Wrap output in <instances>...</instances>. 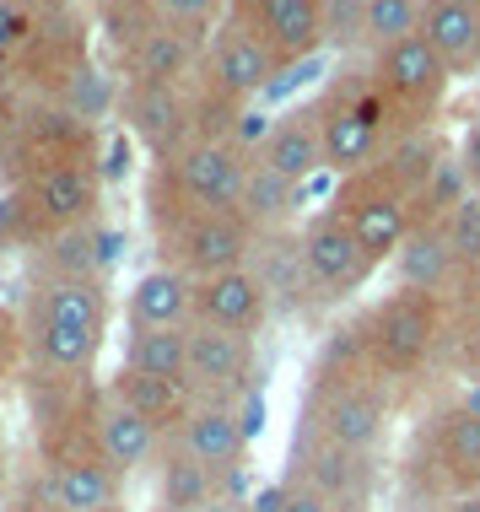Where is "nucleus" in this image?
<instances>
[{"instance_id":"nucleus-25","label":"nucleus","mask_w":480,"mask_h":512,"mask_svg":"<svg viewBox=\"0 0 480 512\" xmlns=\"http://www.w3.org/2000/svg\"><path fill=\"white\" fill-rule=\"evenodd\" d=\"M443 302H448L443 367L464 383H480V270H464Z\"/></svg>"},{"instance_id":"nucleus-19","label":"nucleus","mask_w":480,"mask_h":512,"mask_svg":"<svg viewBox=\"0 0 480 512\" xmlns=\"http://www.w3.org/2000/svg\"><path fill=\"white\" fill-rule=\"evenodd\" d=\"M270 313H276V297H270V286L259 281L249 265L227 270V275H211V281H195V324L259 335Z\"/></svg>"},{"instance_id":"nucleus-42","label":"nucleus","mask_w":480,"mask_h":512,"mask_svg":"<svg viewBox=\"0 0 480 512\" xmlns=\"http://www.w3.org/2000/svg\"><path fill=\"white\" fill-rule=\"evenodd\" d=\"M238 512H249V507H238Z\"/></svg>"},{"instance_id":"nucleus-32","label":"nucleus","mask_w":480,"mask_h":512,"mask_svg":"<svg viewBox=\"0 0 480 512\" xmlns=\"http://www.w3.org/2000/svg\"><path fill=\"white\" fill-rule=\"evenodd\" d=\"M33 27H38V6H27V0H0V71H11V65L22 60Z\"/></svg>"},{"instance_id":"nucleus-1","label":"nucleus","mask_w":480,"mask_h":512,"mask_svg":"<svg viewBox=\"0 0 480 512\" xmlns=\"http://www.w3.org/2000/svg\"><path fill=\"white\" fill-rule=\"evenodd\" d=\"M394 410H400V394L373 372L356 329L351 324L335 329L308 367L303 415H297V421H308L313 432H324L329 442L373 459L383 448V437H389V426H394Z\"/></svg>"},{"instance_id":"nucleus-40","label":"nucleus","mask_w":480,"mask_h":512,"mask_svg":"<svg viewBox=\"0 0 480 512\" xmlns=\"http://www.w3.org/2000/svg\"><path fill=\"white\" fill-rule=\"evenodd\" d=\"M0 486H6V426H0Z\"/></svg>"},{"instance_id":"nucleus-6","label":"nucleus","mask_w":480,"mask_h":512,"mask_svg":"<svg viewBox=\"0 0 480 512\" xmlns=\"http://www.w3.org/2000/svg\"><path fill=\"white\" fill-rule=\"evenodd\" d=\"M308 108H313L319 135H324V162L340 178L373 168L383 151H389V141L400 135L394 108H389V98H383V87L373 81L367 65L362 71H340Z\"/></svg>"},{"instance_id":"nucleus-41","label":"nucleus","mask_w":480,"mask_h":512,"mask_svg":"<svg viewBox=\"0 0 480 512\" xmlns=\"http://www.w3.org/2000/svg\"><path fill=\"white\" fill-rule=\"evenodd\" d=\"M356 512H367V507H356Z\"/></svg>"},{"instance_id":"nucleus-28","label":"nucleus","mask_w":480,"mask_h":512,"mask_svg":"<svg viewBox=\"0 0 480 512\" xmlns=\"http://www.w3.org/2000/svg\"><path fill=\"white\" fill-rule=\"evenodd\" d=\"M108 270V248L103 227H76V232H54L33 248V275H71V281H103Z\"/></svg>"},{"instance_id":"nucleus-23","label":"nucleus","mask_w":480,"mask_h":512,"mask_svg":"<svg viewBox=\"0 0 480 512\" xmlns=\"http://www.w3.org/2000/svg\"><path fill=\"white\" fill-rule=\"evenodd\" d=\"M108 394L114 399H125L130 410H141L146 421L157 426V432H178L184 426V415L195 410V389L189 383H178V378H152V372H135L119 362V372L108 378Z\"/></svg>"},{"instance_id":"nucleus-21","label":"nucleus","mask_w":480,"mask_h":512,"mask_svg":"<svg viewBox=\"0 0 480 512\" xmlns=\"http://www.w3.org/2000/svg\"><path fill=\"white\" fill-rule=\"evenodd\" d=\"M254 162H265L270 173H281V178H292V184L308 189V178L319 168H329L313 108H297V114H281L276 124H270V135H265V146L254 151Z\"/></svg>"},{"instance_id":"nucleus-36","label":"nucleus","mask_w":480,"mask_h":512,"mask_svg":"<svg viewBox=\"0 0 480 512\" xmlns=\"http://www.w3.org/2000/svg\"><path fill=\"white\" fill-rule=\"evenodd\" d=\"M11 372H27V324L22 313L0 308V378H11Z\"/></svg>"},{"instance_id":"nucleus-29","label":"nucleus","mask_w":480,"mask_h":512,"mask_svg":"<svg viewBox=\"0 0 480 512\" xmlns=\"http://www.w3.org/2000/svg\"><path fill=\"white\" fill-rule=\"evenodd\" d=\"M125 367L152 372V378H178L189 372V329H152V324H130L125 340Z\"/></svg>"},{"instance_id":"nucleus-10","label":"nucleus","mask_w":480,"mask_h":512,"mask_svg":"<svg viewBox=\"0 0 480 512\" xmlns=\"http://www.w3.org/2000/svg\"><path fill=\"white\" fill-rule=\"evenodd\" d=\"M286 480L319 491L324 502H335L340 512H356V507L373 502L378 464L367 459V453H351V448H340V442H329L324 432H313L308 421H297L292 448H286Z\"/></svg>"},{"instance_id":"nucleus-8","label":"nucleus","mask_w":480,"mask_h":512,"mask_svg":"<svg viewBox=\"0 0 480 512\" xmlns=\"http://www.w3.org/2000/svg\"><path fill=\"white\" fill-rule=\"evenodd\" d=\"M329 211H335L346 227L362 238V248L378 259H394L405 248V238L416 232V195L394 178L383 162H373V168L351 173L335 184V195H329Z\"/></svg>"},{"instance_id":"nucleus-16","label":"nucleus","mask_w":480,"mask_h":512,"mask_svg":"<svg viewBox=\"0 0 480 512\" xmlns=\"http://www.w3.org/2000/svg\"><path fill=\"white\" fill-rule=\"evenodd\" d=\"M173 442L195 464L211 469L216 480H227V475H238V469H243V453H249V415H243V405L195 399V410L184 415V426L173 432Z\"/></svg>"},{"instance_id":"nucleus-24","label":"nucleus","mask_w":480,"mask_h":512,"mask_svg":"<svg viewBox=\"0 0 480 512\" xmlns=\"http://www.w3.org/2000/svg\"><path fill=\"white\" fill-rule=\"evenodd\" d=\"M130 324H152V329H189L195 324V281L178 275L168 265L146 270L130 286Z\"/></svg>"},{"instance_id":"nucleus-31","label":"nucleus","mask_w":480,"mask_h":512,"mask_svg":"<svg viewBox=\"0 0 480 512\" xmlns=\"http://www.w3.org/2000/svg\"><path fill=\"white\" fill-rule=\"evenodd\" d=\"M152 6V17L162 27H173V33L184 38H200V44H211V33L227 22L232 0H146Z\"/></svg>"},{"instance_id":"nucleus-35","label":"nucleus","mask_w":480,"mask_h":512,"mask_svg":"<svg viewBox=\"0 0 480 512\" xmlns=\"http://www.w3.org/2000/svg\"><path fill=\"white\" fill-rule=\"evenodd\" d=\"M329 44L367 49V0H329Z\"/></svg>"},{"instance_id":"nucleus-38","label":"nucleus","mask_w":480,"mask_h":512,"mask_svg":"<svg viewBox=\"0 0 480 512\" xmlns=\"http://www.w3.org/2000/svg\"><path fill=\"white\" fill-rule=\"evenodd\" d=\"M459 162H464V173H470V189L480 195V119L470 124V135L459 141Z\"/></svg>"},{"instance_id":"nucleus-5","label":"nucleus","mask_w":480,"mask_h":512,"mask_svg":"<svg viewBox=\"0 0 480 512\" xmlns=\"http://www.w3.org/2000/svg\"><path fill=\"white\" fill-rule=\"evenodd\" d=\"M254 157L238 141H189L178 157L146 168V221L168 227L189 211H227L243 200Z\"/></svg>"},{"instance_id":"nucleus-22","label":"nucleus","mask_w":480,"mask_h":512,"mask_svg":"<svg viewBox=\"0 0 480 512\" xmlns=\"http://www.w3.org/2000/svg\"><path fill=\"white\" fill-rule=\"evenodd\" d=\"M421 38L443 54V65L459 76L480 71V0H427Z\"/></svg>"},{"instance_id":"nucleus-27","label":"nucleus","mask_w":480,"mask_h":512,"mask_svg":"<svg viewBox=\"0 0 480 512\" xmlns=\"http://www.w3.org/2000/svg\"><path fill=\"white\" fill-rule=\"evenodd\" d=\"M216 486L222 480L168 437V448L157 459V512H216Z\"/></svg>"},{"instance_id":"nucleus-11","label":"nucleus","mask_w":480,"mask_h":512,"mask_svg":"<svg viewBox=\"0 0 480 512\" xmlns=\"http://www.w3.org/2000/svg\"><path fill=\"white\" fill-rule=\"evenodd\" d=\"M189 81H173V87H157V81H125V87H119V119H125V135L152 162H168L189 141H200L195 87H189Z\"/></svg>"},{"instance_id":"nucleus-18","label":"nucleus","mask_w":480,"mask_h":512,"mask_svg":"<svg viewBox=\"0 0 480 512\" xmlns=\"http://www.w3.org/2000/svg\"><path fill=\"white\" fill-rule=\"evenodd\" d=\"M205 71H211L216 87H227L232 98H259V92L270 87L281 71H286V60L270 44H259V38L249 33V27H238V22H222L211 33V44H205Z\"/></svg>"},{"instance_id":"nucleus-13","label":"nucleus","mask_w":480,"mask_h":512,"mask_svg":"<svg viewBox=\"0 0 480 512\" xmlns=\"http://www.w3.org/2000/svg\"><path fill=\"white\" fill-rule=\"evenodd\" d=\"M17 195L33 205L44 238H54V232H76V227H98L103 162H54V168H38L33 178L17 184Z\"/></svg>"},{"instance_id":"nucleus-4","label":"nucleus","mask_w":480,"mask_h":512,"mask_svg":"<svg viewBox=\"0 0 480 512\" xmlns=\"http://www.w3.org/2000/svg\"><path fill=\"white\" fill-rule=\"evenodd\" d=\"M405 491L416 502H454L480 491V405L470 394L432 399L405 453Z\"/></svg>"},{"instance_id":"nucleus-26","label":"nucleus","mask_w":480,"mask_h":512,"mask_svg":"<svg viewBox=\"0 0 480 512\" xmlns=\"http://www.w3.org/2000/svg\"><path fill=\"white\" fill-rule=\"evenodd\" d=\"M238 211L249 216V227L259 238H276V232H297L303 227V184H292V178L270 173L265 162H254L249 168V184H243V200Z\"/></svg>"},{"instance_id":"nucleus-14","label":"nucleus","mask_w":480,"mask_h":512,"mask_svg":"<svg viewBox=\"0 0 480 512\" xmlns=\"http://www.w3.org/2000/svg\"><path fill=\"white\" fill-rule=\"evenodd\" d=\"M254 335L216 324H189V372L184 383L195 399H222V405H243L254 394Z\"/></svg>"},{"instance_id":"nucleus-12","label":"nucleus","mask_w":480,"mask_h":512,"mask_svg":"<svg viewBox=\"0 0 480 512\" xmlns=\"http://www.w3.org/2000/svg\"><path fill=\"white\" fill-rule=\"evenodd\" d=\"M297 238H303L308 275H313V286L324 292L329 308H335V302H346V297H356L378 275V259L367 254L362 238H356V232L335 211H329V205H324V211H313V216H303Z\"/></svg>"},{"instance_id":"nucleus-34","label":"nucleus","mask_w":480,"mask_h":512,"mask_svg":"<svg viewBox=\"0 0 480 512\" xmlns=\"http://www.w3.org/2000/svg\"><path fill=\"white\" fill-rule=\"evenodd\" d=\"M249 512H340V507H335V502H324L319 491L281 480V486H265V491H259Z\"/></svg>"},{"instance_id":"nucleus-2","label":"nucleus","mask_w":480,"mask_h":512,"mask_svg":"<svg viewBox=\"0 0 480 512\" xmlns=\"http://www.w3.org/2000/svg\"><path fill=\"white\" fill-rule=\"evenodd\" d=\"M27 324V367L54 378H92L108 340V292L103 281L71 275H33L22 302Z\"/></svg>"},{"instance_id":"nucleus-30","label":"nucleus","mask_w":480,"mask_h":512,"mask_svg":"<svg viewBox=\"0 0 480 512\" xmlns=\"http://www.w3.org/2000/svg\"><path fill=\"white\" fill-rule=\"evenodd\" d=\"M427 0H367V54H383L421 33Z\"/></svg>"},{"instance_id":"nucleus-39","label":"nucleus","mask_w":480,"mask_h":512,"mask_svg":"<svg viewBox=\"0 0 480 512\" xmlns=\"http://www.w3.org/2000/svg\"><path fill=\"white\" fill-rule=\"evenodd\" d=\"M432 512H480V491L475 496H454V502H437Z\"/></svg>"},{"instance_id":"nucleus-9","label":"nucleus","mask_w":480,"mask_h":512,"mask_svg":"<svg viewBox=\"0 0 480 512\" xmlns=\"http://www.w3.org/2000/svg\"><path fill=\"white\" fill-rule=\"evenodd\" d=\"M367 71H373L383 98H389L400 135L432 130V119L443 114V103H448V87H454V71H448L443 54H437L421 33L405 38V44H394V49H383V54H373ZM400 135H394V141H400Z\"/></svg>"},{"instance_id":"nucleus-20","label":"nucleus","mask_w":480,"mask_h":512,"mask_svg":"<svg viewBox=\"0 0 480 512\" xmlns=\"http://www.w3.org/2000/svg\"><path fill=\"white\" fill-rule=\"evenodd\" d=\"M394 275H400V286H410V292H432V297L454 292L464 265H459L454 243H448L443 221H416V232L394 254Z\"/></svg>"},{"instance_id":"nucleus-33","label":"nucleus","mask_w":480,"mask_h":512,"mask_svg":"<svg viewBox=\"0 0 480 512\" xmlns=\"http://www.w3.org/2000/svg\"><path fill=\"white\" fill-rule=\"evenodd\" d=\"M443 232H448V243H454L459 265L464 270H480V195H464L454 205V216L443 221Z\"/></svg>"},{"instance_id":"nucleus-17","label":"nucleus","mask_w":480,"mask_h":512,"mask_svg":"<svg viewBox=\"0 0 480 512\" xmlns=\"http://www.w3.org/2000/svg\"><path fill=\"white\" fill-rule=\"evenodd\" d=\"M92 442H98L103 464L114 469L119 480H130V475H141L146 464L162 459L168 432H157L141 410H130L125 399H114V394H108V383H103L98 410H92Z\"/></svg>"},{"instance_id":"nucleus-37","label":"nucleus","mask_w":480,"mask_h":512,"mask_svg":"<svg viewBox=\"0 0 480 512\" xmlns=\"http://www.w3.org/2000/svg\"><path fill=\"white\" fill-rule=\"evenodd\" d=\"M17 119H22V98H17V76H11V71H0V146L11 141V130H17Z\"/></svg>"},{"instance_id":"nucleus-7","label":"nucleus","mask_w":480,"mask_h":512,"mask_svg":"<svg viewBox=\"0 0 480 512\" xmlns=\"http://www.w3.org/2000/svg\"><path fill=\"white\" fill-rule=\"evenodd\" d=\"M152 238H157L162 265L189 275V281L243 270L259 248V232L249 227V216L238 205H227V211H189V216L168 221V227H157Z\"/></svg>"},{"instance_id":"nucleus-15","label":"nucleus","mask_w":480,"mask_h":512,"mask_svg":"<svg viewBox=\"0 0 480 512\" xmlns=\"http://www.w3.org/2000/svg\"><path fill=\"white\" fill-rule=\"evenodd\" d=\"M227 17L270 44L286 65L313 60L329 44V0H232Z\"/></svg>"},{"instance_id":"nucleus-3","label":"nucleus","mask_w":480,"mask_h":512,"mask_svg":"<svg viewBox=\"0 0 480 512\" xmlns=\"http://www.w3.org/2000/svg\"><path fill=\"white\" fill-rule=\"evenodd\" d=\"M356 340H362L367 362L394 394H410L432 367H443V335H448V302L432 292H410L394 286L378 297L367 313L351 318Z\"/></svg>"}]
</instances>
